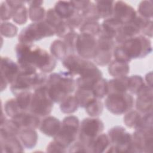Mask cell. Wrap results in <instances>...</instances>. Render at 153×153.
Wrapping results in <instances>:
<instances>
[{
    "label": "cell",
    "mask_w": 153,
    "mask_h": 153,
    "mask_svg": "<svg viewBox=\"0 0 153 153\" xmlns=\"http://www.w3.org/2000/svg\"><path fill=\"white\" fill-rule=\"evenodd\" d=\"M33 92L25 91L19 93L16 96V100L20 108L23 111H29L30 107Z\"/></svg>",
    "instance_id": "35"
},
{
    "label": "cell",
    "mask_w": 153,
    "mask_h": 153,
    "mask_svg": "<svg viewBox=\"0 0 153 153\" xmlns=\"http://www.w3.org/2000/svg\"><path fill=\"white\" fill-rule=\"evenodd\" d=\"M75 10L79 13H81L90 4V1H72Z\"/></svg>",
    "instance_id": "51"
},
{
    "label": "cell",
    "mask_w": 153,
    "mask_h": 153,
    "mask_svg": "<svg viewBox=\"0 0 153 153\" xmlns=\"http://www.w3.org/2000/svg\"><path fill=\"white\" fill-rule=\"evenodd\" d=\"M66 23L74 30L76 28H79L84 23V20L80 13L76 11L69 19L65 20Z\"/></svg>",
    "instance_id": "46"
},
{
    "label": "cell",
    "mask_w": 153,
    "mask_h": 153,
    "mask_svg": "<svg viewBox=\"0 0 153 153\" xmlns=\"http://www.w3.org/2000/svg\"><path fill=\"white\" fill-rule=\"evenodd\" d=\"M104 127L103 121L99 118L88 117L83 119L79 125L78 140L88 149L92 142L102 133Z\"/></svg>",
    "instance_id": "8"
},
{
    "label": "cell",
    "mask_w": 153,
    "mask_h": 153,
    "mask_svg": "<svg viewBox=\"0 0 153 153\" xmlns=\"http://www.w3.org/2000/svg\"><path fill=\"white\" fill-rule=\"evenodd\" d=\"M68 151L69 152H88V149L80 141L77 140L74 142L69 147V150Z\"/></svg>",
    "instance_id": "50"
},
{
    "label": "cell",
    "mask_w": 153,
    "mask_h": 153,
    "mask_svg": "<svg viewBox=\"0 0 153 153\" xmlns=\"http://www.w3.org/2000/svg\"><path fill=\"white\" fill-rule=\"evenodd\" d=\"M72 30H75L72 29L65 21L62 23L56 29H55V34L59 38H63L65 36H66L69 33L72 32Z\"/></svg>",
    "instance_id": "48"
},
{
    "label": "cell",
    "mask_w": 153,
    "mask_h": 153,
    "mask_svg": "<svg viewBox=\"0 0 153 153\" xmlns=\"http://www.w3.org/2000/svg\"><path fill=\"white\" fill-rule=\"evenodd\" d=\"M85 111L91 117H96L102 114L103 110V104L102 102L97 98H96L85 108Z\"/></svg>",
    "instance_id": "39"
},
{
    "label": "cell",
    "mask_w": 153,
    "mask_h": 153,
    "mask_svg": "<svg viewBox=\"0 0 153 153\" xmlns=\"http://www.w3.org/2000/svg\"><path fill=\"white\" fill-rule=\"evenodd\" d=\"M15 51L20 67H32L45 74L52 72L56 68V59L38 45L19 42Z\"/></svg>",
    "instance_id": "1"
},
{
    "label": "cell",
    "mask_w": 153,
    "mask_h": 153,
    "mask_svg": "<svg viewBox=\"0 0 153 153\" xmlns=\"http://www.w3.org/2000/svg\"><path fill=\"white\" fill-rule=\"evenodd\" d=\"M18 136L23 146L29 149L35 146L38 139L37 132L35 129H22Z\"/></svg>",
    "instance_id": "23"
},
{
    "label": "cell",
    "mask_w": 153,
    "mask_h": 153,
    "mask_svg": "<svg viewBox=\"0 0 153 153\" xmlns=\"http://www.w3.org/2000/svg\"><path fill=\"white\" fill-rule=\"evenodd\" d=\"M130 71L128 63L113 60L108 65V72L114 78L127 76Z\"/></svg>",
    "instance_id": "24"
},
{
    "label": "cell",
    "mask_w": 153,
    "mask_h": 153,
    "mask_svg": "<svg viewBox=\"0 0 153 153\" xmlns=\"http://www.w3.org/2000/svg\"><path fill=\"white\" fill-rule=\"evenodd\" d=\"M45 21L55 30L65 20L57 14L54 8H50L46 11Z\"/></svg>",
    "instance_id": "43"
},
{
    "label": "cell",
    "mask_w": 153,
    "mask_h": 153,
    "mask_svg": "<svg viewBox=\"0 0 153 153\" xmlns=\"http://www.w3.org/2000/svg\"><path fill=\"white\" fill-rule=\"evenodd\" d=\"M137 14L135 10L130 4L122 1H115L112 17L121 24L125 25L131 22Z\"/></svg>",
    "instance_id": "13"
},
{
    "label": "cell",
    "mask_w": 153,
    "mask_h": 153,
    "mask_svg": "<svg viewBox=\"0 0 153 153\" xmlns=\"http://www.w3.org/2000/svg\"><path fill=\"white\" fill-rule=\"evenodd\" d=\"M27 3L29 5L28 13L30 20L34 22L44 21L45 19L46 11L45 8L42 7L43 1H29Z\"/></svg>",
    "instance_id": "19"
},
{
    "label": "cell",
    "mask_w": 153,
    "mask_h": 153,
    "mask_svg": "<svg viewBox=\"0 0 153 153\" xmlns=\"http://www.w3.org/2000/svg\"><path fill=\"white\" fill-rule=\"evenodd\" d=\"M132 135L131 151L151 152L152 149V131L136 130Z\"/></svg>",
    "instance_id": "12"
},
{
    "label": "cell",
    "mask_w": 153,
    "mask_h": 153,
    "mask_svg": "<svg viewBox=\"0 0 153 153\" xmlns=\"http://www.w3.org/2000/svg\"><path fill=\"white\" fill-rule=\"evenodd\" d=\"M145 80L147 82V85L152 87V72H150L149 73H148L145 76Z\"/></svg>",
    "instance_id": "52"
},
{
    "label": "cell",
    "mask_w": 153,
    "mask_h": 153,
    "mask_svg": "<svg viewBox=\"0 0 153 153\" xmlns=\"http://www.w3.org/2000/svg\"><path fill=\"white\" fill-rule=\"evenodd\" d=\"M20 71L18 63H15L8 57H1V81L10 85L15 81Z\"/></svg>",
    "instance_id": "14"
},
{
    "label": "cell",
    "mask_w": 153,
    "mask_h": 153,
    "mask_svg": "<svg viewBox=\"0 0 153 153\" xmlns=\"http://www.w3.org/2000/svg\"><path fill=\"white\" fill-rule=\"evenodd\" d=\"M123 25V24L113 17L105 19L101 25V33L115 40L116 36Z\"/></svg>",
    "instance_id": "20"
},
{
    "label": "cell",
    "mask_w": 153,
    "mask_h": 153,
    "mask_svg": "<svg viewBox=\"0 0 153 153\" xmlns=\"http://www.w3.org/2000/svg\"><path fill=\"white\" fill-rule=\"evenodd\" d=\"M136 101L137 111L142 114L152 112V87L145 85L136 94Z\"/></svg>",
    "instance_id": "15"
},
{
    "label": "cell",
    "mask_w": 153,
    "mask_h": 153,
    "mask_svg": "<svg viewBox=\"0 0 153 153\" xmlns=\"http://www.w3.org/2000/svg\"><path fill=\"white\" fill-rule=\"evenodd\" d=\"M54 34V29L44 20L32 23L25 27L20 32L18 39L20 43L32 44L35 41L52 36Z\"/></svg>",
    "instance_id": "4"
},
{
    "label": "cell",
    "mask_w": 153,
    "mask_h": 153,
    "mask_svg": "<svg viewBox=\"0 0 153 153\" xmlns=\"http://www.w3.org/2000/svg\"><path fill=\"white\" fill-rule=\"evenodd\" d=\"M79 120L75 115H68L64 118L58 133L54 137V140L65 147H69L76 141L79 133Z\"/></svg>",
    "instance_id": "5"
},
{
    "label": "cell",
    "mask_w": 153,
    "mask_h": 153,
    "mask_svg": "<svg viewBox=\"0 0 153 153\" xmlns=\"http://www.w3.org/2000/svg\"><path fill=\"white\" fill-rule=\"evenodd\" d=\"M62 122L55 117L48 115L41 121L39 127L43 134L50 137H54L59 131Z\"/></svg>",
    "instance_id": "17"
},
{
    "label": "cell",
    "mask_w": 153,
    "mask_h": 153,
    "mask_svg": "<svg viewBox=\"0 0 153 153\" xmlns=\"http://www.w3.org/2000/svg\"><path fill=\"white\" fill-rule=\"evenodd\" d=\"M4 108L6 115L11 118H14L23 112H25L20 108L15 98L7 100L4 103Z\"/></svg>",
    "instance_id": "37"
},
{
    "label": "cell",
    "mask_w": 153,
    "mask_h": 153,
    "mask_svg": "<svg viewBox=\"0 0 153 153\" xmlns=\"http://www.w3.org/2000/svg\"><path fill=\"white\" fill-rule=\"evenodd\" d=\"M54 10L64 20L69 19L76 12L72 1H57L54 5Z\"/></svg>",
    "instance_id": "22"
},
{
    "label": "cell",
    "mask_w": 153,
    "mask_h": 153,
    "mask_svg": "<svg viewBox=\"0 0 153 153\" xmlns=\"http://www.w3.org/2000/svg\"><path fill=\"white\" fill-rule=\"evenodd\" d=\"M2 152H22L24 146L17 136L1 137Z\"/></svg>",
    "instance_id": "18"
},
{
    "label": "cell",
    "mask_w": 153,
    "mask_h": 153,
    "mask_svg": "<svg viewBox=\"0 0 153 153\" xmlns=\"http://www.w3.org/2000/svg\"><path fill=\"white\" fill-rule=\"evenodd\" d=\"M18 32V28L13 23L8 22H2L1 24V33L7 38H13Z\"/></svg>",
    "instance_id": "44"
},
{
    "label": "cell",
    "mask_w": 153,
    "mask_h": 153,
    "mask_svg": "<svg viewBox=\"0 0 153 153\" xmlns=\"http://www.w3.org/2000/svg\"><path fill=\"white\" fill-rule=\"evenodd\" d=\"M94 3L100 19H107L112 17L114 1H96Z\"/></svg>",
    "instance_id": "27"
},
{
    "label": "cell",
    "mask_w": 153,
    "mask_h": 153,
    "mask_svg": "<svg viewBox=\"0 0 153 153\" xmlns=\"http://www.w3.org/2000/svg\"><path fill=\"white\" fill-rule=\"evenodd\" d=\"M142 114L136 110H130L124 117L125 125L130 128L136 129L138 127Z\"/></svg>",
    "instance_id": "36"
},
{
    "label": "cell",
    "mask_w": 153,
    "mask_h": 153,
    "mask_svg": "<svg viewBox=\"0 0 153 153\" xmlns=\"http://www.w3.org/2000/svg\"><path fill=\"white\" fill-rule=\"evenodd\" d=\"M79 107V104L75 96L70 95L63 100L60 105L61 112L66 114H71L76 112Z\"/></svg>",
    "instance_id": "32"
},
{
    "label": "cell",
    "mask_w": 153,
    "mask_h": 153,
    "mask_svg": "<svg viewBox=\"0 0 153 153\" xmlns=\"http://www.w3.org/2000/svg\"><path fill=\"white\" fill-rule=\"evenodd\" d=\"M62 64L66 69V71L73 76L76 75H78L79 77L92 76L100 72V69L94 63L83 59L76 54H68L62 60Z\"/></svg>",
    "instance_id": "3"
},
{
    "label": "cell",
    "mask_w": 153,
    "mask_h": 153,
    "mask_svg": "<svg viewBox=\"0 0 153 153\" xmlns=\"http://www.w3.org/2000/svg\"><path fill=\"white\" fill-rule=\"evenodd\" d=\"M112 56L113 51L97 48L96 54L93 60L96 65L104 66L109 65L111 62Z\"/></svg>",
    "instance_id": "30"
},
{
    "label": "cell",
    "mask_w": 153,
    "mask_h": 153,
    "mask_svg": "<svg viewBox=\"0 0 153 153\" xmlns=\"http://www.w3.org/2000/svg\"><path fill=\"white\" fill-rule=\"evenodd\" d=\"M46 87L53 102L60 103L75 90L76 83L70 73L68 71H60L48 76Z\"/></svg>",
    "instance_id": "2"
},
{
    "label": "cell",
    "mask_w": 153,
    "mask_h": 153,
    "mask_svg": "<svg viewBox=\"0 0 153 153\" xmlns=\"http://www.w3.org/2000/svg\"><path fill=\"white\" fill-rule=\"evenodd\" d=\"M113 57H114V60L123 62L129 63L131 60L120 44L117 45L114 49Z\"/></svg>",
    "instance_id": "47"
},
{
    "label": "cell",
    "mask_w": 153,
    "mask_h": 153,
    "mask_svg": "<svg viewBox=\"0 0 153 153\" xmlns=\"http://www.w3.org/2000/svg\"><path fill=\"white\" fill-rule=\"evenodd\" d=\"M120 45L131 60L145 57L152 51L150 39L141 34L127 40Z\"/></svg>",
    "instance_id": "7"
},
{
    "label": "cell",
    "mask_w": 153,
    "mask_h": 153,
    "mask_svg": "<svg viewBox=\"0 0 153 153\" xmlns=\"http://www.w3.org/2000/svg\"><path fill=\"white\" fill-rule=\"evenodd\" d=\"M110 146L108 134L101 133L89 145L88 152H106Z\"/></svg>",
    "instance_id": "21"
},
{
    "label": "cell",
    "mask_w": 153,
    "mask_h": 153,
    "mask_svg": "<svg viewBox=\"0 0 153 153\" xmlns=\"http://www.w3.org/2000/svg\"><path fill=\"white\" fill-rule=\"evenodd\" d=\"M145 85L146 84L140 75H134L128 76V91L130 93L137 94Z\"/></svg>",
    "instance_id": "34"
},
{
    "label": "cell",
    "mask_w": 153,
    "mask_h": 153,
    "mask_svg": "<svg viewBox=\"0 0 153 153\" xmlns=\"http://www.w3.org/2000/svg\"><path fill=\"white\" fill-rule=\"evenodd\" d=\"M81 33L91 35L97 38L102 32L101 25L97 21L85 22L79 28Z\"/></svg>",
    "instance_id": "31"
},
{
    "label": "cell",
    "mask_w": 153,
    "mask_h": 153,
    "mask_svg": "<svg viewBox=\"0 0 153 153\" xmlns=\"http://www.w3.org/2000/svg\"><path fill=\"white\" fill-rule=\"evenodd\" d=\"M152 9V1H143L140 2L138 6V14L143 17L152 19L153 14Z\"/></svg>",
    "instance_id": "42"
},
{
    "label": "cell",
    "mask_w": 153,
    "mask_h": 153,
    "mask_svg": "<svg viewBox=\"0 0 153 153\" xmlns=\"http://www.w3.org/2000/svg\"><path fill=\"white\" fill-rule=\"evenodd\" d=\"M134 104L133 96L128 93H109L106 96L105 100L106 108L116 115L126 114L131 110Z\"/></svg>",
    "instance_id": "9"
},
{
    "label": "cell",
    "mask_w": 153,
    "mask_h": 153,
    "mask_svg": "<svg viewBox=\"0 0 153 153\" xmlns=\"http://www.w3.org/2000/svg\"><path fill=\"white\" fill-rule=\"evenodd\" d=\"M21 130L18 124L13 119H7L1 124V137L17 136Z\"/></svg>",
    "instance_id": "26"
},
{
    "label": "cell",
    "mask_w": 153,
    "mask_h": 153,
    "mask_svg": "<svg viewBox=\"0 0 153 153\" xmlns=\"http://www.w3.org/2000/svg\"><path fill=\"white\" fill-rule=\"evenodd\" d=\"M67 151V148H66L54 140L50 142L47 147V152H66Z\"/></svg>",
    "instance_id": "49"
},
{
    "label": "cell",
    "mask_w": 153,
    "mask_h": 153,
    "mask_svg": "<svg viewBox=\"0 0 153 153\" xmlns=\"http://www.w3.org/2000/svg\"><path fill=\"white\" fill-rule=\"evenodd\" d=\"M15 9L7 2L4 1L1 5V22H5L13 18Z\"/></svg>",
    "instance_id": "45"
},
{
    "label": "cell",
    "mask_w": 153,
    "mask_h": 153,
    "mask_svg": "<svg viewBox=\"0 0 153 153\" xmlns=\"http://www.w3.org/2000/svg\"><path fill=\"white\" fill-rule=\"evenodd\" d=\"M95 97L101 99L108 94V81L103 77L96 82L91 88Z\"/></svg>",
    "instance_id": "33"
},
{
    "label": "cell",
    "mask_w": 153,
    "mask_h": 153,
    "mask_svg": "<svg viewBox=\"0 0 153 153\" xmlns=\"http://www.w3.org/2000/svg\"><path fill=\"white\" fill-rule=\"evenodd\" d=\"M97 49V38L85 33L78 34L76 54L83 59H93Z\"/></svg>",
    "instance_id": "11"
},
{
    "label": "cell",
    "mask_w": 153,
    "mask_h": 153,
    "mask_svg": "<svg viewBox=\"0 0 153 153\" xmlns=\"http://www.w3.org/2000/svg\"><path fill=\"white\" fill-rule=\"evenodd\" d=\"M53 105L54 102L45 86L33 91L29 111L40 118L44 117L51 114Z\"/></svg>",
    "instance_id": "10"
},
{
    "label": "cell",
    "mask_w": 153,
    "mask_h": 153,
    "mask_svg": "<svg viewBox=\"0 0 153 153\" xmlns=\"http://www.w3.org/2000/svg\"><path fill=\"white\" fill-rule=\"evenodd\" d=\"M51 55L57 60H63L68 56V50L64 42L60 39H56L50 46Z\"/></svg>",
    "instance_id": "29"
},
{
    "label": "cell",
    "mask_w": 153,
    "mask_h": 153,
    "mask_svg": "<svg viewBox=\"0 0 153 153\" xmlns=\"http://www.w3.org/2000/svg\"><path fill=\"white\" fill-rule=\"evenodd\" d=\"M80 13L83 17L84 22L89 21H98L100 19L96 5L95 3L92 1H90L89 5Z\"/></svg>",
    "instance_id": "38"
},
{
    "label": "cell",
    "mask_w": 153,
    "mask_h": 153,
    "mask_svg": "<svg viewBox=\"0 0 153 153\" xmlns=\"http://www.w3.org/2000/svg\"><path fill=\"white\" fill-rule=\"evenodd\" d=\"M74 96L79 104V106L84 108L96 98L91 89L86 88H77Z\"/></svg>",
    "instance_id": "28"
},
{
    "label": "cell",
    "mask_w": 153,
    "mask_h": 153,
    "mask_svg": "<svg viewBox=\"0 0 153 153\" xmlns=\"http://www.w3.org/2000/svg\"><path fill=\"white\" fill-rule=\"evenodd\" d=\"M111 146L106 152H131L132 135L122 126H115L108 130Z\"/></svg>",
    "instance_id": "6"
},
{
    "label": "cell",
    "mask_w": 153,
    "mask_h": 153,
    "mask_svg": "<svg viewBox=\"0 0 153 153\" xmlns=\"http://www.w3.org/2000/svg\"><path fill=\"white\" fill-rule=\"evenodd\" d=\"M128 76L117 77L108 81L109 93H124L128 92Z\"/></svg>",
    "instance_id": "25"
},
{
    "label": "cell",
    "mask_w": 153,
    "mask_h": 153,
    "mask_svg": "<svg viewBox=\"0 0 153 153\" xmlns=\"http://www.w3.org/2000/svg\"><path fill=\"white\" fill-rule=\"evenodd\" d=\"M78 36V33L75 30H72L63 38V41L66 47L68 50V55L76 54Z\"/></svg>",
    "instance_id": "40"
},
{
    "label": "cell",
    "mask_w": 153,
    "mask_h": 153,
    "mask_svg": "<svg viewBox=\"0 0 153 153\" xmlns=\"http://www.w3.org/2000/svg\"><path fill=\"white\" fill-rule=\"evenodd\" d=\"M13 119L22 129H36L39 127L41 124L40 117L33 114V113L28 112V111L23 112L19 115Z\"/></svg>",
    "instance_id": "16"
},
{
    "label": "cell",
    "mask_w": 153,
    "mask_h": 153,
    "mask_svg": "<svg viewBox=\"0 0 153 153\" xmlns=\"http://www.w3.org/2000/svg\"><path fill=\"white\" fill-rule=\"evenodd\" d=\"M29 17L28 10L25 4L15 8L13 16V20L19 25H24L27 21Z\"/></svg>",
    "instance_id": "41"
}]
</instances>
